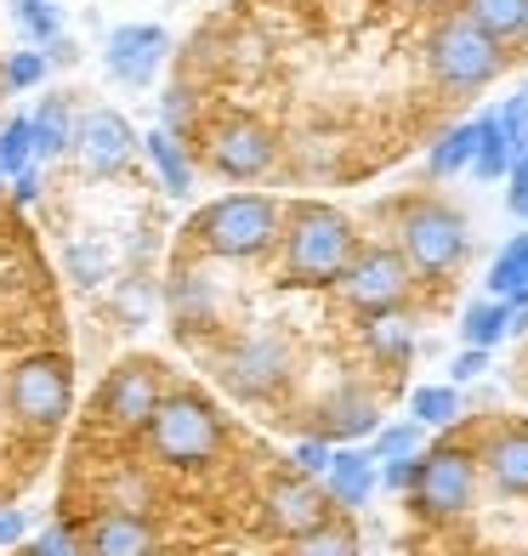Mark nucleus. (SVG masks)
Segmentation results:
<instances>
[{"instance_id": "nucleus-1", "label": "nucleus", "mask_w": 528, "mask_h": 556, "mask_svg": "<svg viewBox=\"0 0 528 556\" xmlns=\"http://www.w3.org/2000/svg\"><path fill=\"white\" fill-rule=\"evenodd\" d=\"M359 256V233L336 205H296L285 222V278L290 285H341Z\"/></svg>"}, {"instance_id": "nucleus-2", "label": "nucleus", "mask_w": 528, "mask_h": 556, "mask_svg": "<svg viewBox=\"0 0 528 556\" xmlns=\"http://www.w3.org/2000/svg\"><path fill=\"white\" fill-rule=\"evenodd\" d=\"M426 68H432V80L443 91H483L500 80V68H506V46L489 40L466 12H449L432 23V35H426Z\"/></svg>"}, {"instance_id": "nucleus-3", "label": "nucleus", "mask_w": 528, "mask_h": 556, "mask_svg": "<svg viewBox=\"0 0 528 556\" xmlns=\"http://www.w3.org/2000/svg\"><path fill=\"white\" fill-rule=\"evenodd\" d=\"M398 250L420 278H443L466 262V216L443 199H404L398 205Z\"/></svg>"}, {"instance_id": "nucleus-4", "label": "nucleus", "mask_w": 528, "mask_h": 556, "mask_svg": "<svg viewBox=\"0 0 528 556\" xmlns=\"http://www.w3.org/2000/svg\"><path fill=\"white\" fill-rule=\"evenodd\" d=\"M279 227H285V211L273 205L267 193H228V199H216V205L199 211L193 233H199V244H205L211 256L250 262V256H262V250L273 244Z\"/></svg>"}, {"instance_id": "nucleus-5", "label": "nucleus", "mask_w": 528, "mask_h": 556, "mask_svg": "<svg viewBox=\"0 0 528 556\" xmlns=\"http://www.w3.org/2000/svg\"><path fill=\"white\" fill-rule=\"evenodd\" d=\"M148 448H154V460H165V466H205L222 454V420L205 397L171 392L160 403L154 426H148Z\"/></svg>"}, {"instance_id": "nucleus-6", "label": "nucleus", "mask_w": 528, "mask_h": 556, "mask_svg": "<svg viewBox=\"0 0 528 556\" xmlns=\"http://www.w3.org/2000/svg\"><path fill=\"white\" fill-rule=\"evenodd\" d=\"M410 500L426 522H449V517H466L472 500H477V454L455 448V443H438L420 454L415 466V483Z\"/></svg>"}, {"instance_id": "nucleus-7", "label": "nucleus", "mask_w": 528, "mask_h": 556, "mask_svg": "<svg viewBox=\"0 0 528 556\" xmlns=\"http://www.w3.org/2000/svg\"><path fill=\"white\" fill-rule=\"evenodd\" d=\"M415 285V267L404 262V250H387V244H369L352 256V267L341 273V301L364 318H398V307L410 301Z\"/></svg>"}, {"instance_id": "nucleus-8", "label": "nucleus", "mask_w": 528, "mask_h": 556, "mask_svg": "<svg viewBox=\"0 0 528 556\" xmlns=\"http://www.w3.org/2000/svg\"><path fill=\"white\" fill-rule=\"evenodd\" d=\"M68 403H74V375L58 352H35V358H23L7 375V409L23 426H35V432H52L68 415Z\"/></svg>"}, {"instance_id": "nucleus-9", "label": "nucleus", "mask_w": 528, "mask_h": 556, "mask_svg": "<svg viewBox=\"0 0 528 556\" xmlns=\"http://www.w3.org/2000/svg\"><path fill=\"white\" fill-rule=\"evenodd\" d=\"M273 160H279V137H273L262 119H250V114H228V119H216L205 131V165L216 176L250 182V176H262Z\"/></svg>"}, {"instance_id": "nucleus-10", "label": "nucleus", "mask_w": 528, "mask_h": 556, "mask_svg": "<svg viewBox=\"0 0 528 556\" xmlns=\"http://www.w3.org/2000/svg\"><path fill=\"white\" fill-rule=\"evenodd\" d=\"M330 511H336L330 489H324L318 477H301V471L273 477V489H267V500H262L267 528H273V534H285V540H301V534H313V528L336 522Z\"/></svg>"}, {"instance_id": "nucleus-11", "label": "nucleus", "mask_w": 528, "mask_h": 556, "mask_svg": "<svg viewBox=\"0 0 528 556\" xmlns=\"http://www.w3.org/2000/svg\"><path fill=\"white\" fill-rule=\"evenodd\" d=\"M290 381V346L273 336H250L222 352V387L234 397H273Z\"/></svg>"}, {"instance_id": "nucleus-12", "label": "nucleus", "mask_w": 528, "mask_h": 556, "mask_svg": "<svg viewBox=\"0 0 528 556\" xmlns=\"http://www.w3.org/2000/svg\"><path fill=\"white\" fill-rule=\"evenodd\" d=\"M160 403H165L160 375H154V364H142V358L120 364L103 381V415H109V426H120V432H148L154 415H160Z\"/></svg>"}, {"instance_id": "nucleus-13", "label": "nucleus", "mask_w": 528, "mask_h": 556, "mask_svg": "<svg viewBox=\"0 0 528 556\" xmlns=\"http://www.w3.org/2000/svg\"><path fill=\"white\" fill-rule=\"evenodd\" d=\"M74 142H80V160H86L91 176H120L125 165H131V154H137L131 119L114 114V109L86 114V125H80V137H74Z\"/></svg>"}, {"instance_id": "nucleus-14", "label": "nucleus", "mask_w": 528, "mask_h": 556, "mask_svg": "<svg viewBox=\"0 0 528 556\" xmlns=\"http://www.w3.org/2000/svg\"><path fill=\"white\" fill-rule=\"evenodd\" d=\"M165 46H171V35L154 29V23H131V29H114V35H109V68H114V80L142 86L148 74L160 68Z\"/></svg>"}, {"instance_id": "nucleus-15", "label": "nucleus", "mask_w": 528, "mask_h": 556, "mask_svg": "<svg viewBox=\"0 0 528 556\" xmlns=\"http://www.w3.org/2000/svg\"><path fill=\"white\" fill-rule=\"evenodd\" d=\"M477 466L500 494H528V426H494L477 448Z\"/></svg>"}, {"instance_id": "nucleus-16", "label": "nucleus", "mask_w": 528, "mask_h": 556, "mask_svg": "<svg viewBox=\"0 0 528 556\" xmlns=\"http://www.w3.org/2000/svg\"><path fill=\"white\" fill-rule=\"evenodd\" d=\"M369 432H381V409H375V397H364L359 387L324 397V409H318V438L324 443H359Z\"/></svg>"}, {"instance_id": "nucleus-17", "label": "nucleus", "mask_w": 528, "mask_h": 556, "mask_svg": "<svg viewBox=\"0 0 528 556\" xmlns=\"http://www.w3.org/2000/svg\"><path fill=\"white\" fill-rule=\"evenodd\" d=\"M80 556H154V528H148V517L103 511L86 528Z\"/></svg>"}, {"instance_id": "nucleus-18", "label": "nucleus", "mask_w": 528, "mask_h": 556, "mask_svg": "<svg viewBox=\"0 0 528 556\" xmlns=\"http://www.w3.org/2000/svg\"><path fill=\"white\" fill-rule=\"evenodd\" d=\"M324 489H330L336 511H359V505L375 494V454H364V448H336L330 471H324Z\"/></svg>"}, {"instance_id": "nucleus-19", "label": "nucleus", "mask_w": 528, "mask_h": 556, "mask_svg": "<svg viewBox=\"0 0 528 556\" xmlns=\"http://www.w3.org/2000/svg\"><path fill=\"white\" fill-rule=\"evenodd\" d=\"M461 12L500 46L528 40V0H461Z\"/></svg>"}, {"instance_id": "nucleus-20", "label": "nucleus", "mask_w": 528, "mask_h": 556, "mask_svg": "<svg viewBox=\"0 0 528 556\" xmlns=\"http://www.w3.org/2000/svg\"><path fill=\"white\" fill-rule=\"evenodd\" d=\"M489 295L494 301H512V307H528V233H512V244L494 256Z\"/></svg>"}, {"instance_id": "nucleus-21", "label": "nucleus", "mask_w": 528, "mask_h": 556, "mask_svg": "<svg viewBox=\"0 0 528 556\" xmlns=\"http://www.w3.org/2000/svg\"><path fill=\"white\" fill-rule=\"evenodd\" d=\"M512 324H517V307H512V301H477V307H466V318H461V341L466 346H500V341H506L512 336Z\"/></svg>"}, {"instance_id": "nucleus-22", "label": "nucleus", "mask_w": 528, "mask_h": 556, "mask_svg": "<svg viewBox=\"0 0 528 556\" xmlns=\"http://www.w3.org/2000/svg\"><path fill=\"white\" fill-rule=\"evenodd\" d=\"M477 125H483V142H477V176H489V182H494V176H506L512 165H517V154H523V148L512 142V131H506V119H500V114H489V119H477Z\"/></svg>"}, {"instance_id": "nucleus-23", "label": "nucleus", "mask_w": 528, "mask_h": 556, "mask_svg": "<svg viewBox=\"0 0 528 556\" xmlns=\"http://www.w3.org/2000/svg\"><path fill=\"white\" fill-rule=\"evenodd\" d=\"M477 142H483V125H455V131H443V142L432 148V176H455L466 165H477Z\"/></svg>"}, {"instance_id": "nucleus-24", "label": "nucleus", "mask_w": 528, "mask_h": 556, "mask_svg": "<svg viewBox=\"0 0 528 556\" xmlns=\"http://www.w3.org/2000/svg\"><path fill=\"white\" fill-rule=\"evenodd\" d=\"M285 556H359V534H352L347 522H324V528H313V534L290 540Z\"/></svg>"}, {"instance_id": "nucleus-25", "label": "nucleus", "mask_w": 528, "mask_h": 556, "mask_svg": "<svg viewBox=\"0 0 528 556\" xmlns=\"http://www.w3.org/2000/svg\"><path fill=\"white\" fill-rule=\"evenodd\" d=\"M364 346L375 352V358H387V364H404L410 352H415V336L398 318H369L364 324Z\"/></svg>"}, {"instance_id": "nucleus-26", "label": "nucleus", "mask_w": 528, "mask_h": 556, "mask_svg": "<svg viewBox=\"0 0 528 556\" xmlns=\"http://www.w3.org/2000/svg\"><path fill=\"white\" fill-rule=\"evenodd\" d=\"M410 415L420 426H449V420H461V392L455 387H415L410 392Z\"/></svg>"}, {"instance_id": "nucleus-27", "label": "nucleus", "mask_w": 528, "mask_h": 556, "mask_svg": "<svg viewBox=\"0 0 528 556\" xmlns=\"http://www.w3.org/2000/svg\"><path fill=\"white\" fill-rule=\"evenodd\" d=\"M29 131H35V154H46V160H58L63 148L74 142V137H68V114H63V103H46V109L29 119Z\"/></svg>"}, {"instance_id": "nucleus-28", "label": "nucleus", "mask_w": 528, "mask_h": 556, "mask_svg": "<svg viewBox=\"0 0 528 556\" xmlns=\"http://www.w3.org/2000/svg\"><path fill=\"white\" fill-rule=\"evenodd\" d=\"M148 154H154V165H160V176H165V188H171V193H188L193 170H188V160H183V154H176L171 131H154V137H148Z\"/></svg>"}, {"instance_id": "nucleus-29", "label": "nucleus", "mask_w": 528, "mask_h": 556, "mask_svg": "<svg viewBox=\"0 0 528 556\" xmlns=\"http://www.w3.org/2000/svg\"><path fill=\"white\" fill-rule=\"evenodd\" d=\"M148 500H154V489H148V477L137 471H120L114 489H109V511H125V517H142Z\"/></svg>"}, {"instance_id": "nucleus-30", "label": "nucleus", "mask_w": 528, "mask_h": 556, "mask_svg": "<svg viewBox=\"0 0 528 556\" xmlns=\"http://www.w3.org/2000/svg\"><path fill=\"white\" fill-rule=\"evenodd\" d=\"M375 460H420V420L387 426V432L375 438Z\"/></svg>"}, {"instance_id": "nucleus-31", "label": "nucleus", "mask_w": 528, "mask_h": 556, "mask_svg": "<svg viewBox=\"0 0 528 556\" xmlns=\"http://www.w3.org/2000/svg\"><path fill=\"white\" fill-rule=\"evenodd\" d=\"M29 148H35V131H29V119H12L7 131H0V176H23V160H29Z\"/></svg>"}, {"instance_id": "nucleus-32", "label": "nucleus", "mask_w": 528, "mask_h": 556, "mask_svg": "<svg viewBox=\"0 0 528 556\" xmlns=\"http://www.w3.org/2000/svg\"><path fill=\"white\" fill-rule=\"evenodd\" d=\"M330 460H336V448L324 443V438H307V443H296V454H290V466H296L301 477H324V471H330Z\"/></svg>"}, {"instance_id": "nucleus-33", "label": "nucleus", "mask_w": 528, "mask_h": 556, "mask_svg": "<svg viewBox=\"0 0 528 556\" xmlns=\"http://www.w3.org/2000/svg\"><path fill=\"white\" fill-rule=\"evenodd\" d=\"M23 23H29L40 40H52V35H58V12L46 7V0H23Z\"/></svg>"}, {"instance_id": "nucleus-34", "label": "nucleus", "mask_w": 528, "mask_h": 556, "mask_svg": "<svg viewBox=\"0 0 528 556\" xmlns=\"http://www.w3.org/2000/svg\"><path fill=\"white\" fill-rule=\"evenodd\" d=\"M40 74H46V58H40V52H23V58L7 63V80H12V86H35Z\"/></svg>"}, {"instance_id": "nucleus-35", "label": "nucleus", "mask_w": 528, "mask_h": 556, "mask_svg": "<svg viewBox=\"0 0 528 556\" xmlns=\"http://www.w3.org/2000/svg\"><path fill=\"white\" fill-rule=\"evenodd\" d=\"M483 369H489V352L483 346H466L461 358H455V381H477Z\"/></svg>"}, {"instance_id": "nucleus-36", "label": "nucleus", "mask_w": 528, "mask_h": 556, "mask_svg": "<svg viewBox=\"0 0 528 556\" xmlns=\"http://www.w3.org/2000/svg\"><path fill=\"white\" fill-rule=\"evenodd\" d=\"M415 466H420V460H381L387 489H410V483H415Z\"/></svg>"}, {"instance_id": "nucleus-37", "label": "nucleus", "mask_w": 528, "mask_h": 556, "mask_svg": "<svg viewBox=\"0 0 528 556\" xmlns=\"http://www.w3.org/2000/svg\"><path fill=\"white\" fill-rule=\"evenodd\" d=\"M23 540V517L17 511H0V545H17Z\"/></svg>"}, {"instance_id": "nucleus-38", "label": "nucleus", "mask_w": 528, "mask_h": 556, "mask_svg": "<svg viewBox=\"0 0 528 556\" xmlns=\"http://www.w3.org/2000/svg\"><path fill=\"white\" fill-rule=\"evenodd\" d=\"M176 119H188V91H171L165 97V125H176Z\"/></svg>"}, {"instance_id": "nucleus-39", "label": "nucleus", "mask_w": 528, "mask_h": 556, "mask_svg": "<svg viewBox=\"0 0 528 556\" xmlns=\"http://www.w3.org/2000/svg\"><path fill=\"white\" fill-rule=\"evenodd\" d=\"M12 193H17V205H29V199H35V176H29V170H23V176H17V188H12Z\"/></svg>"}, {"instance_id": "nucleus-40", "label": "nucleus", "mask_w": 528, "mask_h": 556, "mask_svg": "<svg viewBox=\"0 0 528 556\" xmlns=\"http://www.w3.org/2000/svg\"><path fill=\"white\" fill-rule=\"evenodd\" d=\"M404 7H449V0H404Z\"/></svg>"}, {"instance_id": "nucleus-41", "label": "nucleus", "mask_w": 528, "mask_h": 556, "mask_svg": "<svg viewBox=\"0 0 528 556\" xmlns=\"http://www.w3.org/2000/svg\"><path fill=\"white\" fill-rule=\"evenodd\" d=\"M517 556H528V551H517Z\"/></svg>"}]
</instances>
